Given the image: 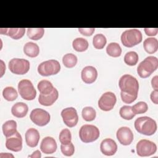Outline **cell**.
I'll return each instance as SVG.
<instances>
[{
	"label": "cell",
	"instance_id": "d6a6232c",
	"mask_svg": "<svg viewBox=\"0 0 158 158\" xmlns=\"http://www.w3.org/2000/svg\"><path fill=\"white\" fill-rule=\"evenodd\" d=\"M139 60L138 54L135 51H129L124 56L125 63L130 66L135 65Z\"/></svg>",
	"mask_w": 158,
	"mask_h": 158
},
{
	"label": "cell",
	"instance_id": "83f0119b",
	"mask_svg": "<svg viewBox=\"0 0 158 158\" xmlns=\"http://www.w3.org/2000/svg\"><path fill=\"white\" fill-rule=\"evenodd\" d=\"M44 33L43 28H28L27 29V36L32 40H38L41 39Z\"/></svg>",
	"mask_w": 158,
	"mask_h": 158
},
{
	"label": "cell",
	"instance_id": "4316f807",
	"mask_svg": "<svg viewBox=\"0 0 158 158\" xmlns=\"http://www.w3.org/2000/svg\"><path fill=\"white\" fill-rule=\"evenodd\" d=\"M107 54L111 57H117L121 55L122 48L117 43L112 42L109 43L106 48Z\"/></svg>",
	"mask_w": 158,
	"mask_h": 158
},
{
	"label": "cell",
	"instance_id": "7bdbcfd3",
	"mask_svg": "<svg viewBox=\"0 0 158 158\" xmlns=\"http://www.w3.org/2000/svg\"><path fill=\"white\" fill-rule=\"evenodd\" d=\"M41 157V154L39 150H36L35 152L32 153V154L28 156V157H32V158H40Z\"/></svg>",
	"mask_w": 158,
	"mask_h": 158
},
{
	"label": "cell",
	"instance_id": "ee69618b",
	"mask_svg": "<svg viewBox=\"0 0 158 158\" xmlns=\"http://www.w3.org/2000/svg\"><path fill=\"white\" fill-rule=\"evenodd\" d=\"M14 157V156L11 154H9V153H5V154L4 153H1L0 155V157Z\"/></svg>",
	"mask_w": 158,
	"mask_h": 158
},
{
	"label": "cell",
	"instance_id": "1f68e13d",
	"mask_svg": "<svg viewBox=\"0 0 158 158\" xmlns=\"http://www.w3.org/2000/svg\"><path fill=\"white\" fill-rule=\"evenodd\" d=\"M107 43L106 36L101 34H97L94 36L93 39V44L96 49H103Z\"/></svg>",
	"mask_w": 158,
	"mask_h": 158
},
{
	"label": "cell",
	"instance_id": "e575fe53",
	"mask_svg": "<svg viewBox=\"0 0 158 158\" xmlns=\"http://www.w3.org/2000/svg\"><path fill=\"white\" fill-rule=\"evenodd\" d=\"M59 139L61 144H68L71 143L72 135L70 131L67 128H64L59 133Z\"/></svg>",
	"mask_w": 158,
	"mask_h": 158
},
{
	"label": "cell",
	"instance_id": "2e32d148",
	"mask_svg": "<svg viewBox=\"0 0 158 158\" xmlns=\"http://www.w3.org/2000/svg\"><path fill=\"white\" fill-rule=\"evenodd\" d=\"M81 77L85 83L91 84L94 83L98 77V71L93 66H86L81 72Z\"/></svg>",
	"mask_w": 158,
	"mask_h": 158
},
{
	"label": "cell",
	"instance_id": "cb8c5ba5",
	"mask_svg": "<svg viewBox=\"0 0 158 158\" xmlns=\"http://www.w3.org/2000/svg\"><path fill=\"white\" fill-rule=\"evenodd\" d=\"M23 52L25 54L30 57H35L40 53V48L36 43L28 42L23 46Z\"/></svg>",
	"mask_w": 158,
	"mask_h": 158
},
{
	"label": "cell",
	"instance_id": "484cf974",
	"mask_svg": "<svg viewBox=\"0 0 158 158\" xmlns=\"http://www.w3.org/2000/svg\"><path fill=\"white\" fill-rule=\"evenodd\" d=\"M73 48L78 52L85 51L88 48V41L83 38H77L72 42Z\"/></svg>",
	"mask_w": 158,
	"mask_h": 158
},
{
	"label": "cell",
	"instance_id": "277c9868",
	"mask_svg": "<svg viewBox=\"0 0 158 158\" xmlns=\"http://www.w3.org/2000/svg\"><path fill=\"white\" fill-rule=\"evenodd\" d=\"M142 33L136 28L124 31L121 35V41L123 46L128 48L133 47L142 41Z\"/></svg>",
	"mask_w": 158,
	"mask_h": 158
},
{
	"label": "cell",
	"instance_id": "ac0fdd59",
	"mask_svg": "<svg viewBox=\"0 0 158 158\" xmlns=\"http://www.w3.org/2000/svg\"><path fill=\"white\" fill-rule=\"evenodd\" d=\"M40 138L38 131L33 128H29L25 133V141L30 148H35L38 145Z\"/></svg>",
	"mask_w": 158,
	"mask_h": 158
},
{
	"label": "cell",
	"instance_id": "d6986e66",
	"mask_svg": "<svg viewBox=\"0 0 158 158\" xmlns=\"http://www.w3.org/2000/svg\"><path fill=\"white\" fill-rule=\"evenodd\" d=\"M59 97V92L56 88H54L53 91L49 94H40L38 97V102L40 104L44 106H49L52 105Z\"/></svg>",
	"mask_w": 158,
	"mask_h": 158
},
{
	"label": "cell",
	"instance_id": "7402d4cb",
	"mask_svg": "<svg viewBox=\"0 0 158 158\" xmlns=\"http://www.w3.org/2000/svg\"><path fill=\"white\" fill-rule=\"evenodd\" d=\"M2 129L3 134L6 138L11 136L17 131V123L14 120H7L3 123Z\"/></svg>",
	"mask_w": 158,
	"mask_h": 158
},
{
	"label": "cell",
	"instance_id": "9c48e42d",
	"mask_svg": "<svg viewBox=\"0 0 158 158\" xmlns=\"http://www.w3.org/2000/svg\"><path fill=\"white\" fill-rule=\"evenodd\" d=\"M136 152L139 156L147 157L154 154L157 151V146L149 140L143 139L139 141L136 144Z\"/></svg>",
	"mask_w": 158,
	"mask_h": 158
},
{
	"label": "cell",
	"instance_id": "b9f144b4",
	"mask_svg": "<svg viewBox=\"0 0 158 158\" xmlns=\"http://www.w3.org/2000/svg\"><path fill=\"white\" fill-rule=\"evenodd\" d=\"M158 77L157 75L154 76L151 80V85L154 90H158Z\"/></svg>",
	"mask_w": 158,
	"mask_h": 158
},
{
	"label": "cell",
	"instance_id": "52a82bcc",
	"mask_svg": "<svg viewBox=\"0 0 158 158\" xmlns=\"http://www.w3.org/2000/svg\"><path fill=\"white\" fill-rule=\"evenodd\" d=\"M60 70L59 62L54 59H51L41 62L38 67V72L41 75L48 77L58 73Z\"/></svg>",
	"mask_w": 158,
	"mask_h": 158
},
{
	"label": "cell",
	"instance_id": "603a6c76",
	"mask_svg": "<svg viewBox=\"0 0 158 158\" xmlns=\"http://www.w3.org/2000/svg\"><path fill=\"white\" fill-rule=\"evenodd\" d=\"M144 49L148 54H153L158 49V41L156 38L150 37L146 38L143 42Z\"/></svg>",
	"mask_w": 158,
	"mask_h": 158
},
{
	"label": "cell",
	"instance_id": "f35d334b",
	"mask_svg": "<svg viewBox=\"0 0 158 158\" xmlns=\"http://www.w3.org/2000/svg\"><path fill=\"white\" fill-rule=\"evenodd\" d=\"M78 31L84 36H91L95 31L94 28H78Z\"/></svg>",
	"mask_w": 158,
	"mask_h": 158
},
{
	"label": "cell",
	"instance_id": "74e56055",
	"mask_svg": "<svg viewBox=\"0 0 158 158\" xmlns=\"http://www.w3.org/2000/svg\"><path fill=\"white\" fill-rule=\"evenodd\" d=\"M120 96H121V99L123 102H125L126 104H130V103H132L133 102H134L136 99L138 95L129 94H127V93H125L121 91Z\"/></svg>",
	"mask_w": 158,
	"mask_h": 158
},
{
	"label": "cell",
	"instance_id": "6da1fadb",
	"mask_svg": "<svg viewBox=\"0 0 158 158\" xmlns=\"http://www.w3.org/2000/svg\"><path fill=\"white\" fill-rule=\"evenodd\" d=\"M136 130L141 134L151 136L154 135L157 130V123L151 117L143 116L137 118L134 123Z\"/></svg>",
	"mask_w": 158,
	"mask_h": 158
},
{
	"label": "cell",
	"instance_id": "5bb4252c",
	"mask_svg": "<svg viewBox=\"0 0 158 158\" xmlns=\"http://www.w3.org/2000/svg\"><path fill=\"white\" fill-rule=\"evenodd\" d=\"M6 147L7 149L14 152L20 151L22 149V138L21 135L17 131L6 140Z\"/></svg>",
	"mask_w": 158,
	"mask_h": 158
},
{
	"label": "cell",
	"instance_id": "d590c367",
	"mask_svg": "<svg viewBox=\"0 0 158 158\" xmlns=\"http://www.w3.org/2000/svg\"><path fill=\"white\" fill-rule=\"evenodd\" d=\"M133 112L136 114H144L147 112L148 109V104L143 101H139L131 106Z\"/></svg>",
	"mask_w": 158,
	"mask_h": 158
},
{
	"label": "cell",
	"instance_id": "9a60e30c",
	"mask_svg": "<svg viewBox=\"0 0 158 158\" xmlns=\"http://www.w3.org/2000/svg\"><path fill=\"white\" fill-rule=\"evenodd\" d=\"M100 150L106 156H112L117 151V144L114 139L106 138L101 143Z\"/></svg>",
	"mask_w": 158,
	"mask_h": 158
},
{
	"label": "cell",
	"instance_id": "e0dca14e",
	"mask_svg": "<svg viewBox=\"0 0 158 158\" xmlns=\"http://www.w3.org/2000/svg\"><path fill=\"white\" fill-rule=\"evenodd\" d=\"M57 143L54 138L51 136L44 138L40 144L41 151L46 154H50L55 152L57 150Z\"/></svg>",
	"mask_w": 158,
	"mask_h": 158
},
{
	"label": "cell",
	"instance_id": "44dd1931",
	"mask_svg": "<svg viewBox=\"0 0 158 158\" xmlns=\"http://www.w3.org/2000/svg\"><path fill=\"white\" fill-rule=\"evenodd\" d=\"M28 111V106L22 102H19L14 104L11 108L12 114L17 118H23L26 116Z\"/></svg>",
	"mask_w": 158,
	"mask_h": 158
},
{
	"label": "cell",
	"instance_id": "8992f818",
	"mask_svg": "<svg viewBox=\"0 0 158 158\" xmlns=\"http://www.w3.org/2000/svg\"><path fill=\"white\" fill-rule=\"evenodd\" d=\"M18 90L20 96L25 100H33L36 96V91L31 81L27 79H23L18 84Z\"/></svg>",
	"mask_w": 158,
	"mask_h": 158
},
{
	"label": "cell",
	"instance_id": "8d00e7d4",
	"mask_svg": "<svg viewBox=\"0 0 158 158\" xmlns=\"http://www.w3.org/2000/svg\"><path fill=\"white\" fill-rule=\"evenodd\" d=\"M60 150L62 153L66 156H71L74 154L75 148L73 143L71 142L68 144H62L60 145Z\"/></svg>",
	"mask_w": 158,
	"mask_h": 158
},
{
	"label": "cell",
	"instance_id": "f546056e",
	"mask_svg": "<svg viewBox=\"0 0 158 158\" xmlns=\"http://www.w3.org/2000/svg\"><path fill=\"white\" fill-rule=\"evenodd\" d=\"M81 115L83 118L87 122H91L95 119L96 116V112L94 109L92 107L87 106L82 109Z\"/></svg>",
	"mask_w": 158,
	"mask_h": 158
},
{
	"label": "cell",
	"instance_id": "60d3db41",
	"mask_svg": "<svg viewBox=\"0 0 158 158\" xmlns=\"http://www.w3.org/2000/svg\"><path fill=\"white\" fill-rule=\"evenodd\" d=\"M151 99L155 104H158V90H154L151 92L150 95Z\"/></svg>",
	"mask_w": 158,
	"mask_h": 158
},
{
	"label": "cell",
	"instance_id": "ffe728a7",
	"mask_svg": "<svg viewBox=\"0 0 158 158\" xmlns=\"http://www.w3.org/2000/svg\"><path fill=\"white\" fill-rule=\"evenodd\" d=\"M25 32V28H0V33L10 36L14 40H19L23 36Z\"/></svg>",
	"mask_w": 158,
	"mask_h": 158
},
{
	"label": "cell",
	"instance_id": "ab89813d",
	"mask_svg": "<svg viewBox=\"0 0 158 158\" xmlns=\"http://www.w3.org/2000/svg\"><path fill=\"white\" fill-rule=\"evenodd\" d=\"M144 30L146 35L148 36H156L157 34L158 28H144Z\"/></svg>",
	"mask_w": 158,
	"mask_h": 158
},
{
	"label": "cell",
	"instance_id": "8fae6325",
	"mask_svg": "<svg viewBox=\"0 0 158 158\" xmlns=\"http://www.w3.org/2000/svg\"><path fill=\"white\" fill-rule=\"evenodd\" d=\"M117 101L115 94L110 91L104 93L98 101V106L99 109L104 111H109L112 110Z\"/></svg>",
	"mask_w": 158,
	"mask_h": 158
},
{
	"label": "cell",
	"instance_id": "d4e9b609",
	"mask_svg": "<svg viewBox=\"0 0 158 158\" xmlns=\"http://www.w3.org/2000/svg\"><path fill=\"white\" fill-rule=\"evenodd\" d=\"M37 87L40 93L44 95L50 94L54 88L52 83L47 80H41L38 83Z\"/></svg>",
	"mask_w": 158,
	"mask_h": 158
},
{
	"label": "cell",
	"instance_id": "836d02e7",
	"mask_svg": "<svg viewBox=\"0 0 158 158\" xmlns=\"http://www.w3.org/2000/svg\"><path fill=\"white\" fill-rule=\"evenodd\" d=\"M120 115L123 119L130 120H131L135 115L132 111V107L130 106H123L119 110Z\"/></svg>",
	"mask_w": 158,
	"mask_h": 158
},
{
	"label": "cell",
	"instance_id": "4fadbf2b",
	"mask_svg": "<svg viewBox=\"0 0 158 158\" xmlns=\"http://www.w3.org/2000/svg\"><path fill=\"white\" fill-rule=\"evenodd\" d=\"M116 136L119 143L124 146L130 144L134 138L132 131L127 127H122L119 128L117 131Z\"/></svg>",
	"mask_w": 158,
	"mask_h": 158
},
{
	"label": "cell",
	"instance_id": "30bf717a",
	"mask_svg": "<svg viewBox=\"0 0 158 158\" xmlns=\"http://www.w3.org/2000/svg\"><path fill=\"white\" fill-rule=\"evenodd\" d=\"M30 118L35 124L40 127L47 125L50 121L49 114L46 110L40 108H36L32 110Z\"/></svg>",
	"mask_w": 158,
	"mask_h": 158
},
{
	"label": "cell",
	"instance_id": "3957f363",
	"mask_svg": "<svg viewBox=\"0 0 158 158\" xmlns=\"http://www.w3.org/2000/svg\"><path fill=\"white\" fill-rule=\"evenodd\" d=\"M158 67V59L154 56H148L139 63L137 67V73L141 78L149 77Z\"/></svg>",
	"mask_w": 158,
	"mask_h": 158
},
{
	"label": "cell",
	"instance_id": "ba28073f",
	"mask_svg": "<svg viewBox=\"0 0 158 158\" xmlns=\"http://www.w3.org/2000/svg\"><path fill=\"white\" fill-rule=\"evenodd\" d=\"M30 62L24 59L14 58L9 62V69L10 71L16 75H24L30 69Z\"/></svg>",
	"mask_w": 158,
	"mask_h": 158
},
{
	"label": "cell",
	"instance_id": "7a4b0ae2",
	"mask_svg": "<svg viewBox=\"0 0 158 158\" xmlns=\"http://www.w3.org/2000/svg\"><path fill=\"white\" fill-rule=\"evenodd\" d=\"M118 86L121 91L132 95H138L139 83L137 79L129 74H125L121 77L118 81Z\"/></svg>",
	"mask_w": 158,
	"mask_h": 158
},
{
	"label": "cell",
	"instance_id": "7c38bea8",
	"mask_svg": "<svg viewBox=\"0 0 158 158\" xmlns=\"http://www.w3.org/2000/svg\"><path fill=\"white\" fill-rule=\"evenodd\" d=\"M61 116L64 123L70 128L76 126L78 122L77 110L72 107L64 109L61 112Z\"/></svg>",
	"mask_w": 158,
	"mask_h": 158
},
{
	"label": "cell",
	"instance_id": "f1b7e54d",
	"mask_svg": "<svg viewBox=\"0 0 158 158\" xmlns=\"http://www.w3.org/2000/svg\"><path fill=\"white\" fill-rule=\"evenodd\" d=\"M2 96L8 101H13L18 97L16 89L12 86H7L2 91Z\"/></svg>",
	"mask_w": 158,
	"mask_h": 158
},
{
	"label": "cell",
	"instance_id": "5b68a950",
	"mask_svg": "<svg viewBox=\"0 0 158 158\" xmlns=\"http://www.w3.org/2000/svg\"><path fill=\"white\" fill-rule=\"evenodd\" d=\"M99 130L93 125H83L80 129L79 136L81 141L85 143L96 141L99 136Z\"/></svg>",
	"mask_w": 158,
	"mask_h": 158
},
{
	"label": "cell",
	"instance_id": "4dcf8cb0",
	"mask_svg": "<svg viewBox=\"0 0 158 158\" xmlns=\"http://www.w3.org/2000/svg\"><path fill=\"white\" fill-rule=\"evenodd\" d=\"M62 62L66 67L72 68L75 67L77 63V57L72 53H68L63 56Z\"/></svg>",
	"mask_w": 158,
	"mask_h": 158
}]
</instances>
